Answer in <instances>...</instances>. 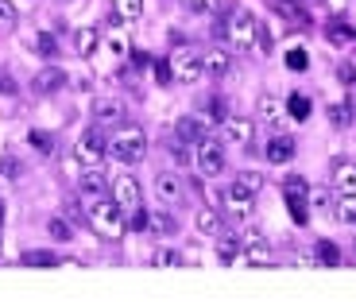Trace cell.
Masks as SVG:
<instances>
[{"label":"cell","mask_w":356,"mask_h":302,"mask_svg":"<svg viewBox=\"0 0 356 302\" xmlns=\"http://www.w3.org/2000/svg\"><path fill=\"white\" fill-rule=\"evenodd\" d=\"M205 113H209V120H225V116H229L225 97H209V109H205Z\"/></svg>","instance_id":"obj_39"},{"label":"cell","mask_w":356,"mask_h":302,"mask_svg":"<svg viewBox=\"0 0 356 302\" xmlns=\"http://www.w3.org/2000/svg\"><path fill=\"white\" fill-rule=\"evenodd\" d=\"M108 155H113L116 163H124V167L143 163V155H147V132L136 128V125H120V132L108 140Z\"/></svg>","instance_id":"obj_1"},{"label":"cell","mask_w":356,"mask_h":302,"mask_svg":"<svg viewBox=\"0 0 356 302\" xmlns=\"http://www.w3.org/2000/svg\"><path fill=\"white\" fill-rule=\"evenodd\" d=\"M256 113H259V120H267V125H275V120H279V113H283V105H279V97L264 93V97L256 101Z\"/></svg>","instance_id":"obj_24"},{"label":"cell","mask_w":356,"mask_h":302,"mask_svg":"<svg viewBox=\"0 0 356 302\" xmlns=\"http://www.w3.org/2000/svg\"><path fill=\"white\" fill-rule=\"evenodd\" d=\"M333 190L337 194H356V163L353 159H333Z\"/></svg>","instance_id":"obj_15"},{"label":"cell","mask_w":356,"mask_h":302,"mask_svg":"<svg viewBox=\"0 0 356 302\" xmlns=\"http://www.w3.org/2000/svg\"><path fill=\"white\" fill-rule=\"evenodd\" d=\"M108 143L101 140V132H81L78 143H74V163H81V167H101V159H105Z\"/></svg>","instance_id":"obj_6"},{"label":"cell","mask_w":356,"mask_h":302,"mask_svg":"<svg viewBox=\"0 0 356 302\" xmlns=\"http://www.w3.org/2000/svg\"><path fill=\"white\" fill-rule=\"evenodd\" d=\"M294 159V140L291 136H271L267 140V163H291Z\"/></svg>","instance_id":"obj_19"},{"label":"cell","mask_w":356,"mask_h":302,"mask_svg":"<svg viewBox=\"0 0 356 302\" xmlns=\"http://www.w3.org/2000/svg\"><path fill=\"white\" fill-rule=\"evenodd\" d=\"M221 202H225V209H229V214L248 217V214H252V205H256V194H252V190H244L241 182H232V186L221 194Z\"/></svg>","instance_id":"obj_12"},{"label":"cell","mask_w":356,"mask_h":302,"mask_svg":"<svg viewBox=\"0 0 356 302\" xmlns=\"http://www.w3.org/2000/svg\"><path fill=\"white\" fill-rule=\"evenodd\" d=\"M132 229H147V214H143V209H136V221H132Z\"/></svg>","instance_id":"obj_45"},{"label":"cell","mask_w":356,"mask_h":302,"mask_svg":"<svg viewBox=\"0 0 356 302\" xmlns=\"http://www.w3.org/2000/svg\"><path fill=\"white\" fill-rule=\"evenodd\" d=\"M318 260H321V264H341V252L333 248L330 240H321V244H318Z\"/></svg>","instance_id":"obj_36"},{"label":"cell","mask_w":356,"mask_h":302,"mask_svg":"<svg viewBox=\"0 0 356 302\" xmlns=\"http://www.w3.org/2000/svg\"><path fill=\"white\" fill-rule=\"evenodd\" d=\"M97 43H101L97 27H78V31L70 35V47H74V54H78V58H89V54L97 51Z\"/></svg>","instance_id":"obj_18"},{"label":"cell","mask_w":356,"mask_h":302,"mask_svg":"<svg viewBox=\"0 0 356 302\" xmlns=\"http://www.w3.org/2000/svg\"><path fill=\"white\" fill-rule=\"evenodd\" d=\"M256 31H259V19L252 16L248 8H236L225 19V39H229L236 51H252V47H256Z\"/></svg>","instance_id":"obj_3"},{"label":"cell","mask_w":356,"mask_h":302,"mask_svg":"<svg viewBox=\"0 0 356 302\" xmlns=\"http://www.w3.org/2000/svg\"><path fill=\"white\" fill-rule=\"evenodd\" d=\"M333 217L345 225H356V194H333Z\"/></svg>","instance_id":"obj_21"},{"label":"cell","mask_w":356,"mask_h":302,"mask_svg":"<svg viewBox=\"0 0 356 302\" xmlns=\"http://www.w3.org/2000/svg\"><path fill=\"white\" fill-rule=\"evenodd\" d=\"M194 225H197V232H202V237H217L225 221H221V214H217L213 205H205V209H197Z\"/></svg>","instance_id":"obj_20"},{"label":"cell","mask_w":356,"mask_h":302,"mask_svg":"<svg viewBox=\"0 0 356 302\" xmlns=\"http://www.w3.org/2000/svg\"><path fill=\"white\" fill-rule=\"evenodd\" d=\"M16 24H19V16L12 8V0H0V31L8 35V31H16Z\"/></svg>","instance_id":"obj_31"},{"label":"cell","mask_w":356,"mask_h":302,"mask_svg":"<svg viewBox=\"0 0 356 302\" xmlns=\"http://www.w3.org/2000/svg\"><path fill=\"white\" fill-rule=\"evenodd\" d=\"M167 66H170V78H175V81H186V86H194V81L205 74L202 54L190 51V47H175V54H170Z\"/></svg>","instance_id":"obj_4"},{"label":"cell","mask_w":356,"mask_h":302,"mask_svg":"<svg viewBox=\"0 0 356 302\" xmlns=\"http://www.w3.org/2000/svg\"><path fill=\"white\" fill-rule=\"evenodd\" d=\"M337 78L345 81V86H353V81H356V66H348V63H345V66H337Z\"/></svg>","instance_id":"obj_43"},{"label":"cell","mask_w":356,"mask_h":302,"mask_svg":"<svg viewBox=\"0 0 356 302\" xmlns=\"http://www.w3.org/2000/svg\"><path fill=\"white\" fill-rule=\"evenodd\" d=\"M152 190H155V202L167 205V209L186 198V182H182L175 170H159V175H155V182H152Z\"/></svg>","instance_id":"obj_7"},{"label":"cell","mask_w":356,"mask_h":302,"mask_svg":"<svg viewBox=\"0 0 356 302\" xmlns=\"http://www.w3.org/2000/svg\"><path fill=\"white\" fill-rule=\"evenodd\" d=\"M217 260H221V264H236V260H241V240H232V237H221V232H217Z\"/></svg>","instance_id":"obj_22"},{"label":"cell","mask_w":356,"mask_h":302,"mask_svg":"<svg viewBox=\"0 0 356 302\" xmlns=\"http://www.w3.org/2000/svg\"><path fill=\"white\" fill-rule=\"evenodd\" d=\"M241 256L248 260V264H256V267H271V264H275V252H271V244H267L259 232H248V240H244Z\"/></svg>","instance_id":"obj_11"},{"label":"cell","mask_w":356,"mask_h":302,"mask_svg":"<svg viewBox=\"0 0 356 302\" xmlns=\"http://www.w3.org/2000/svg\"><path fill=\"white\" fill-rule=\"evenodd\" d=\"M252 132H256V125H252L248 116H225L221 120V140L225 143L244 148V143H252Z\"/></svg>","instance_id":"obj_9"},{"label":"cell","mask_w":356,"mask_h":302,"mask_svg":"<svg viewBox=\"0 0 356 302\" xmlns=\"http://www.w3.org/2000/svg\"><path fill=\"white\" fill-rule=\"evenodd\" d=\"M27 51H35V54H43V58H51V54L58 51V43H54V39L47 35V31H39V35L31 39V43H27Z\"/></svg>","instance_id":"obj_29"},{"label":"cell","mask_w":356,"mask_h":302,"mask_svg":"<svg viewBox=\"0 0 356 302\" xmlns=\"http://www.w3.org/2000/svg\"><path fill=\"white\" fill-rule=\"evenodd\" d=\"M24 264H35V267H54L58 260H54L51 252H27V256H24Z\"/></svg>","instance_id":"obj_37"},{"label":"cell","mask_w":356,"mask_h":302,"mask_svg":"<svg viewBox=\"0 0 356 302\" xmlns=\"http://www.w3.org/2000/svg\"><path fill=\"white\" fill-rule=\"evenodd\" d=\"M175 132H178V140H182V143L194 148V143L205 140V132H209V116H182Z\"/></svg>","instance_id":"obj_14"},{"label":"cell","mask_w":356,"mask_h":302,"mask_svg":"<svg viewBox=\"0 0 356 302\" xmlns=\"http://www.w3.org/2000/svg\"><path fill=\"white\" fill-rule=\"evenodd\" d=\"M286 109H291V116H294V120H306V116H310V97H306V93H291Z\"/></svg>","instance_id":"obj_30"},{"label":"cell","mask_w":356,"mask_h":302,"mask_svg":"<svg viewBox=\"0 0 356 302\" xmlns=\"http://www.w3.org/2000/svg\"><path fill=\"white\" fill-rule=\"evenodd\" d=\"M306 63H310V58H306V51H302V47H294V51H286V66H291V70H306Z\"/></svg>","instance_id":"obj_38"},{"label":"cell","mask_w":356,"mask_h":302,"mask_svg":"<svg viewBox=\"0 0 356 302\" xmlns=\"http://www.w3.org/2000/svg\"><path fill=\"white\" fill-rule=\"evenodd\" d=\"M279 8H283V16H291V19H306V12L294 4V0H279Z\"/></svg>","instance_id":"obj_42"},{"label":"cell","mask_w":356,"mask_h":302,"mask_svg":"<svg viewBox=\"0 0 356 302\" xmlns=\"http://www.w3.org/2000/svg\"><path fill=\"white\" fill-rule=\"evenodd\" d=\"M78 194L86 198V202H97V198L108 194V178L101 175V167H86L78 178Z\"/></svg>","instance_id":"obj_10"},{"label":"cell","mask_w":356,"mask_h":302,"mask_svg":"<svg viewBox=\"0 0 356 302\" xmlns=\"http://www.w3.org/2000/svg\"><path fill=\"white\" fill-rule=\"evenodd\" d=\"M186 8L197 12V16H209V12L221 8V0H186Z\"/></svg>","instance_id":"obj_35"},{"label":"cell","mask_w":356,"mask_h":302,"mask_svg":"<svg viewBox=\"0 0 356 302\" xmlns=\"http://www.w3.org/2000/svg\"><path fill=\"white\" fill-rule=\"evenodd\" d=\"M236 182H241L244 190H252V194H259V190H264V175H259V170H244Z\"/></svg>","instance_id":"obj_32"},{"label":"cell","mask_w":356,"mask_h":302,"mask_svg":"<svg viewBox=\"0 0 356 302\" xmlns=\"http://www.w3.org/2000/svg\"><path fill=\"white\" fill-rule=\"evenodd\" d=\"M89 225H93V232H101L105 240H116L124 237V205H116L113 198H97V202H89Z\"/></svg>","instance_id":"obj_2"},{"label":"cell","mask_w":356,"mask_h":302,"mask_svg":"<svg viewBox=\"0 0 356 302\" xmlns=\"http://www.w3.org/2000/svg\"><path fill=\"white\" fill-rule=\"evenodd\" d=\"M152 264H159V267H175V264H182V256H178L175 248H159L152 256Z\"/></svg>","instance_id":"obj_34"},{"label":"cell","mask_w":356,"mask_h":302,"mask_svg":"<svg viewBox=\"0 0 356 302\" xmlns=\"http://www.w3.org/2000/svg\"><path fill=\"white\" fill-rule=\"evenodd\" d=\"M113 8H116V16H120V19L132 24V19L143 16V0H113Z\"/></svg>","instance_id":"obj_27"},{"label":"cell","mask_w":356,"mask_h":302,"mask_svg":"<svg viewBox=\"0 0 356 302\" xmlns=\"http://www.w3.org/2000/svg\"><path fill=\"white\" fill-rule=\"evenodd\" d=\"M152 70H155V78H159V81H175V78H170V66L167 63H155Z\"/></svg>","instance_id":"obj_44"},{"label":"cell","mask_w":356,"mask_h":302,"mask_svg":"<svg viewBox=\"0 0 356 302\" xmlns=\"http://www.w3.org/2000/svg\"><path fill=\"white\" fill-rule=\"evenodd\" d=\"M51 237H54V240H70L74 232H70V225H66L63 217H54V221H51Z\"/></svg>","instance_id":"obj_40"},{"label":"cell","mask_w":356,"mask_h":302,"mask_svg":"<svg viewBox=\"0 0 356 302\" xmlns=\"http://www.w3.org/2000/svg\"><path fill=\"white\" fill-rule=\"evenodd\" d=\"M348 109H353V116H356V97H353V101H348Z\"/></svg>","instance_id":"obj_46"},{"label":"cell","mask_w":356,"mask_h":302,"mask_svg":"<svg viewBox=\"0 0 356 302\" xmlns=\"http://www.w3.org/2000/svg\"><path fill=\"white\" fill-rule=\"evenodd\" d=\"M108 190H113V202L124 205V209H136V205H140V182H136L132 175H120Z\"/></svg>","instance_id":"obj_13"},{"label":"cell","mask_w":356,"mask_h":302,"mask_svg":"<svg viewBox=\"0 0 356 302\" xmlns=\"http://www.w3.org/2000/svg\"><path fill=\"white\" fill-rule=\"evenodd\" d=\"M0 93H4V97H16V93H19V86H16L12 74H0Z\"/></svg>","instance_id":"obj_41"},{"label":"cell","mask_w":356,"mask_h":302,"mask_svg":"<svg viewBox=\"0 0 356 302\" xmlns=\"http://www.w3.org/2000/svg\"><path fill=\"white\" fill-rule=\"evenodd\" d=\"M93 125L97 128H120L124 125V101L120 97H97L93 101Z\"/></svg>","instance_id":"obj_8"},{"label":"cell","mask_w":356,"mask_h":302,"mask_svg":"<svg viewBox=\"0 0 356 302\" xmlns=\"http://www.w3.org/2000/svg\"><path fill=\"white\" fill-rule=\"evenodd\" d=\"M63 86H66V74L58 70V66H43V70L35 74V81H31L35 93H58Z\"/></svg>","instance_id":"obj_17"},{"label":"cell","mask_w":356,"mask_h":302,"mask_svg":"<svg viewBox=\"0 0 356 302\" xmlns=\"http://www.w3.org/2000/svg\"><path fill=\"white\" fill-rule=\"evenodd\" d=\"M147 229H152L155 237H175V232H178V221H175L170 214H152V217H147Z\"/></svg>","instance_id":"obj_25"},{"label":"cell","mask_w":356,"mask_h":302,"mask_svg":"<svg viewBox=\"0 0 356 302\" xmlns=\"http://www.w3.org/2000/svg\"><path fill=\"white\" fill-rule=\"evenodd\" d=\"M330 120H333L337 128H345L348 120H353V109H348V101H341V105H333V109H330Z\"/></svg>","instance_id":"obj_33"},{"label":"cell","mask_w":356,"mask_h":302,"mask_svg":"<svg viewBox=\"0 0 356 302\" xmlns=\"http://www.w3.org/2000/svg\"><path fill=\"white\" fill-rule=\"evenodd\" d=\"M194 163L205 178H217L225 170V148L213 140V136H205V140L194 143Z\"/></svg>","instance_id":"obj_5"},{"label":"cell","mask_w":356,"mask_h":302,"mask_svg":"<svg viewBox=\"0 0 356 302\" xmlns=\"http://www.w3.org/2000/svg\"><path fill=\"white\" fill-rule=\"evenodd\" d=\"M325 35H330L333 47H345V43H353V39H356V31L348 24H337V19H333V24L325 27Z\"/></svg>","instance_id":"obj_26"},{"label":"cell","mask_w":356,"mask_h":302,"mask_svg":"<svg viewBox=\"0 0 356 302\" xmlns=\"http://www.w3.org/2000/svg\"><path fill=\"white\" fill-rule=\"evenodd\" d=\"M202 66H205V74H213V78H229L232 74V54L225 51V47H213V51L202 58Z\"/></svg>","instance_id":"obj_16"},{"label":"cell","mask_w":356,"mask_h":302,"mask_svg":"<svg viewBox=\"0 0 356 302\" xmlns=\"http://www.w3.org/2000/svg\"><path fill=\"white\" fill-rule=\"evenodd\" d=\"M333 194H337V190H310L306 202H310V209H318V214H330V209H333Z\"/></svg>","instance_id":"obj_28"},{"label":"cell","mask_w":356,"mask_h":302,"mask_svg":"<svg viewBox=\"0 0 356 302\" xmlns=\"http://www.w3.org/2000/svg\"><path fill=\"white\" fill-rule=\"evenodd\" d=\"M302 198H310V194H302V182H291V190H286V205H291L294 221H306V202Z\"/></svg>","instance_id":"obj_23"}]
</instances>
